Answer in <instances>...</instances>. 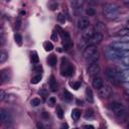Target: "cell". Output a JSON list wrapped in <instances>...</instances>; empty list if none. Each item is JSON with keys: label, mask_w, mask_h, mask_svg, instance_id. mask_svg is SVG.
Instances as JSON below:
<instances>
[{"label": "cell", "mask_w": 129, "mask_h": 129, "mask_svg": "<svg viewBox=\"0 0 129 129\" xmlns=\"http://www.w3.org/2000/svg\"><path fill=\"white\" fill-rule=\"evenodd\" d=\"M103 13H104L105 18H107L108 20H114L118 17L119 6L115 3L105 4V6L103 7Z\"/></svg>", "instance_id": "obj_1"}, {"label": "cell", "mask_w": 129, "mask_h": 129, "mask_svg": "<svg viewBox=\"0 0 129 129\" xmlns=\"http://www.w3.org/2000/svg\"><path fill=\"white\" fill-rule=\"evenodd\" d=\"M83 56L84 58L89 62V63H92V62H96L97 59L99 58V52H98V49L95 45H91L89 44L84 52H83Z\"/></svg>", "instance_id": "obj_2"}, {"label": "cell", "mask_w": 129, "mask_h": 129, "mask_svg": "<svg viewBox=\"0 0 129 129\" xmlns=\"http://www.w3.org/2000/svg\"><path fill=\"white\" fill-rule=\"evenodd\" d=\"M75 73V68L72 63H70L68 61L67 58H62L61 59V75L62 76H67V77H70V76H73Z\"/></svg>", "instance_id": "obj_3"}, {"label": "cell", "mask_w": 129, "mask_h": 129, "mask_svg": "<svg viewBox=\"0 0 129 129\" xmlns=\"http://www.w3.org/2000/svg\"><path fill=\"white\" fill-rule=\"evenodd\" d=\"M110 107H111V110L113 111V113H114L117 117L121 118V117H124V116H125L126 111H125L124 106H123L121 103L113 102V103L111 104V106H110Z\"/></svg>", "instance_id": "obj_4"}, {"label": "cell", "mask_w": 129, "mask_h": 129, "mask_svg": "<svg viewBox=\"0 0 129 129\" xmlns=\"http://www.w3.org/2000/svg\"><path fill=\"white\" fill-rule=\"evenodd\" d=\"M60 36H61V39H62V44H63L64 49L66 50L70 49L73 46V41H72V38H71L69 32H67L64 30H61L60 31Z\"/></svg>", "instance_id": "obj_5"}, {"label": "cell", "mask_w": 129, "mask_h": 129, "mask_svg": "<svg viewBox=\"0 0 129 129\" xmlns=\"http://www.w3.org/2000/svg\"><path fill=\"white\" fill-rule=\"evenodd\" d=\"M98 94H99V97L102 98V99H106V98H109L110 95L112 94V89L109 85H104L98 90Z\"/></svg>", "instance_id": "obj_6"}, {"label": "cell", "mask_w": 129, "mask_h": 129, "mask_svg": "<svg viewBox=\"0 0 129 129\" xmlns=\"http://www.w3.org/2000/svg\"><path fill=\"white\" fill-rule=\"evenodd\" d=\"M106 77L107 79L114 83V84H117V81H118V73H116L115 70L113 69H107L106 70Z\"/></svg>", "instance_id": "obj_7"}, {"label": "cell", "mask_w": 129, "mask_h": 129, "mask_svg": "<svg viewBox=\"0 0 129 129\" xmlns=\"http://www.w3.org/2000/svg\"><path fill=\"white\" fill-rule=\"evenodd\" d=\"M100 73V67L97 62H92L90 63L89 68H88V74L91 76V77H96L98 76Z\"/></svg>", "instance_id": "obj_8"}, {"label": "cell", "mask_w": 129, "mask_h": 129, "mask_svg": "<svg viewBox=\"0 0 129 129\" xmlns=\"http://www.w3.org/2000/svg\"><path fill=\"white\" fill-rule=\"evenodd\" d=\"M107 55L110 57V58H119V57H123V53L119 50V49H116V48H109L107 51H106Z\"/></svg>", "instance_id": "obj_9"}, {"label": "cell", "mask_w": 129, "mask_h": 129, "mask_svg": "<svg viewBox=\"0 0 129 129\" xmlns=\"http://www.w3.org/2000/svg\"><path fill=\"white\" fill-rule=\"evenodd\" d=\"M0 118H1V121H2L3 124H10L11 121H12L10 114L4 109L0 110Z\"/></svg>", "instance_id": "obj_10"}, {"label": "cell", "mask_w": 129, "mask_h": 129, "mask_svg": "<svg viewBox=\"0 0 129 129\" xmlns=\"http://www.w3.org/2000/svg\"><path fill=\"white\" fill-rule=\"evenodd\" d=\"M102 39H103V34L102 33H99V32H95V34L90 39H88V44L95 45V44L101 42Z\"/></svg>", "instance_id": "obj_11"}, {"label": "cell", "mask_w": 129, "mask_h": 129, "mask_svg": "<svg viewBox=\"0 0 129 129\" xmlns=\"http://www.w3.org/2000/svg\"><path fill=\"white\" fill-rule=\"evenodd\" d=\"M112 47L119 50H129V41L125 42H113Z\"/></svg>", "instance_id": "obj_12"}, {"label": "cell", "mask_w": 129, "mask_h": 129, "mask_svg": "<svg viewBox=\"0 0 129 129\" xmlns=\"http://www.w3.org/2000/svg\"><path fill=\"white\" fill-rule=\"evenodd\" d=\"M89 24H90V22H89V19L88 18H86V17H82V18H80L79 20H78V22H77V26H78V28L79 29H86L87 27H89Z\"/></svg>", "instance_id": "obj_13"}, {"label": "cell", "mask_w": 129, "mask_h": 129, "mask_svg": "<svg viewBox=\"0 0 129 129\" xmlns=\"http://www.w3.org/2000/svg\"><path fill=\"white\" fill-rule=\"evenodd\" d=\"M92 86H93V88H94V89H96V90H99V89H100V88L103 86V80H102L100 77H98V76H96V77H93Z\"/></svg>", "instance_id": "obj_14"}, {"label": "cell", "mask_w": 129, "mask_h": 129, "mask_svg": "<svg viewBox=\"0 0 129 129\" xmlns=\"http://www.w3.org/2000/svg\"><path fill=\"white\" fill-rule=\"evenodd\" d=\"M95 29H94V27H87L86 29H85V31H84V33H83V37L85 38V39H90L94 34H95Z\"/></svg>", "instance_id": "obj_15"}, {"label": "cell", "mask_w": 129, "mask_h": 129, "mask_svg": "<svg viewBox=\"0 0 129 129\" xmlns=\"http://www.w3.org/2000/svg\"><path fill=\"white\" fill-rule=\"evenodd\" d=\"M94 29H95L96 32H99V33H102V34H104V32L106 31L105 24L102 23V22H97L94 26Z\"/></svg>", "instance_id": "obj_16"}, {"label": "cell", "mask_w": 129, "mask_h": 129, "mask_svg": "<svg viewBox=\"0 0 129 129\" xmlns=\"http://www.w3.org/2000/svg\"><path fill=\"white\" fill-rule=\"evenodd\" d=\"M0 78H1V85L5 84L6 82L9 81V74L7 70H2L0 73Z\"/></svg>", "instance_id": "obj_17"}, {"label": "cell", "mask_w": 129, "mask_h": 129, "mask_svg": "<svg viewBox=\"0 0 129 129\" xmlns=\"http://www.w3.org/2000/svg\"><path fill=\"white\" fill-rule=\"evenodd\" d=\"M48 85H49V89H50V91H52V92H55V91H56V87H57V85H56V80H55L54 76H52V75L50 76Z\"/></svg>", "instance_id": "obj_18"}, {"label": "cell", "mask_w": 129, "mask_h": 129, "mask_svg": "<svg viewBox=\"0 0 129 129\" xmlns=\"http://www.w3.org/2000/svg\"><path fill=\"white\" fill-rule=\"evenodd\" d=\"M86 99H87V101L89 103H93L94 102V95H93L92 90L89 87L86 89Z\"/></svg>", "instance_id": "obj_19"}, {"label": "cell", "mask_w": 129, "mask_h": 129, "mask_svg": "<svg viewBox=\"0 0 129 129\" xmlns=\"http://www.w3.org/2000/svg\"><path fill=\"white\" fill-rule=\"evenodd\" d=\"M80 117H81V110L77 109V108L73 109V111H72V118H73V120L74 121H78Z\"/></svg>", "instance_id": "obj_20"}, {"label": "cell", "mask_w": 129, "mask_h": 129, "mask_svg": "<svg viewBox=\"0 0 129 129\" xmlns=\"http://www.w3.org/2000/svg\"><path fill=\"white\" fill-rule=\"evenodd\" d=\"M56 60H57V58H56V56L54 54H50L48 56V58H47V62H48V64L50 67H54L56 64Z\"/></svg>", "instance_id": "obj_21"}, {"label": "cell", "mask_w": 129, "mask_h": 129, "mask_svg": "<svg viewBox=\"0 0 129 129\" xmlns=\"http://www.w3.org/2000/svg\"><path fill=\"white\" fill-rule=\"evenodd\" d=\"M43 48H44L46 51H50V50L53 49V45H52L51 42H49V41H45V42L43 43Z\"/></svg>", "instance_id": "obj_22"}, {"label": "cell", "mask_w": 129, "mask_h": 129, "mask_svg": "<svg viewBox=\"0 0 129 129\" xmlns=\"http://www.w3.org/2000/svg\"><path fill=\"white\" fill-rule=\"evenodd\" d=\"M84 116H85L86 119H91V118L94 117V111H93L92 109H87Z\"/></svg>", "instance_id": "obj_23"}, {"label": "cell", "mask_w": 129, "mask_h": 129, "mask_svg": "<svg viewBox=\"0 0 129 129\" xmlns=\"http://www.w3.org/2000/svg\"><path fill=\"white\" fill-rule=\"evenodd\" d=\"M63 99L67 100V101H72L73 100V95L68 90H64L63 91Z\"/></svg>", "instance_id": "obj_24"}, {"label": "cell", "mask_w": 129, "mask_h": 129, "mask_svg": "<svg viewBox=\"0 0 129 129\" xmlns=\"http://www.w3.org/2000/svg\"><path fill=\"white\" fill-rule=\"evenodd\" d=\"M117 35H118V36H127V35H129V29H128V28L121 29V30L118 31Z\"/></svg>", "instance_id": "obj_25"}, {"label": "cell", "mask_w": 129, "mask_h": 129, "mask_svg": "<svg viewBox=\"0 0 129 129\" xmlns=\"http://www.w3.org/2000/svg\"><path fill=\"white\" fill-rule=\"evenodd\" d=\"M7 57H8V54L5 51L1 50V52H0V63H3L7 59Z\"/></svg>", "instance_id": "obj_26"}, {"label": "cell", "mask_w": 129, "mask_h": 129, "mask_svg": "<svg viewBox=\"0 0 129 129\" xmlns=\"http://www.w3.org/2000/svg\"><path fill=\"white\" fill-rule=\"evenodd\" d=\"M82 4H83V0H72V5H73L75 8L81 7Z\"/></svg>", "instance_id": "obj_27"}, {"label": "cell", "mask_w": 129, "mask_h": 129, "mask_svg": "<svg viewBox=\"0 0 129 129\" xmlns=\"http://www.w3.org/2000/svg\"><path fill=\"white\" fill-rule=\"evenodd\" d=\"M86 14L89 15V16H94L96 14V10L93 7H89V8L86 9Z\"/></svg>", "instance_id": "obj_28"}, {"label": "cell", "mask_w": 129, "mask_h": 129, "mask_svg": "<svg viewBox=\"0 0 129 129\" xmlns=\"http://www.w3.org/2000/svg\"><path fill=\"white\" fill-rule=\"evenodd\" d=\"M14 38H15V42H16L19 46H21V45H22V36L17 33V34H15Z\"/></svg>", "instance_id": "obj_29"}, {"label": "cell", "mask_w": 129, "mask_h": 129, "mask_svg": "<svg viewBox=\"0 0 129 129\" xmlns=\"http://www.w3.org/2000/svg\"><path fill=\"white\" fill-rule=\"evenodd\" d=\"M31 59H32V61H33L34 63H37V62L39 61V57H38V54H37L36 51H33V52L31 53Z\"/></svg>", "instance_id": "obj_30"}, {"label": "cell", "mask_w": 129, "mask_h": 129, "mask_svg": "<svg viewBox=\"0 0 129 129\" xmlns=\"http://www.w3.org/2000/svg\"><path fill=\"white\" fill-rule=\"evenodd\" d=\"M70 86L73 89H75V90H79V88L81 87V82H79V81H77V82H71L70 83Z\"/></svg>", "instance_id": "obj_31"}, {"label": "cell", "mask_w": 129, "mask_h": 129, "mask_svg": "<svg viewBox=\"0 0 129 129\" xmlns=\"http://www.w3.org/2000/svg\"><path fill=\"white\" fill-rule=\"evenodd\" d=\"M41 80V75H37V76H35V77H33L32 79H31V84H33V85H36L37 83H39V81Z\"/></svg>", "instance_id": "obj_32"}, {"label": "cell", "mask_w": 129, "mask_h": 129, "mask_svg": "<svg viewBox=\"0 0 129 129\" xmlns=\"http://www.w3.org/2000/svg\"><path fill=\"white\" fill-rule=\"evenodd\" d=\"M56 115H57V117L59 119H62V117H63V111L60 108V106H56Z\"/></svg>", "instance_id": "obj_33"}, {"label": "cell", "mask_w": 129, "mask_h": 129, "mask_svg": "<svg viewBox=\"0 0 129 129\" xmlns=\"http://www.w3.org/2000/svg\"><path fill=\"white\" fill-rule=\"evenodd\" d=\"M66 16H64V14H62V13H58V15H57V21L59 22V23H64L66 22Z\"/></svg>", "instance_id": "obj_34"}, {"label": "cell", "mask_w": 129, "mask_h": 129, "mask_svg": "<svg viewBox=\"0 0 129 129\" xmlns=\"http://www.w3.org/2000/svg\"><path fill=\"white\" fill-rule=\"evenodd\" d=\"M40 103H41V101H40V99H38V98H33V99L31 100V102H30V104H31L32 106H34V107L40 105Z\"/></svg>", "instance_id": "obj_35"}, {"label": "cell", "mask_w": 129, "mask_h": 129, "mask_svg": "<svg viewBox=\"0 0 129 129\" xmlns=\"http://www.w3.org/2000/svg\"><path fill=\"white\" fill-rule=\"evenodd\" d=\"M47 104L50 106V107H53L55 105V98L54 97H49L48 98V101H47Z\"/></svg>", "instance_id": "obj_36"}, {"label": "cell", "mask_w": 129, "mask_h": 129, "mask_svg": "<svg viewBox=\"0 0 129 129\" xmlns=\"http://www.w3.org/2000/svg\"><path fill=\"white\" fill-rule=\"evenodd\" d=\"M14 99H15V97L13 96V95H7V96H5V99L4 100H6L7 102H11V101H14Z\"/></svg>", "instance_id": "obj_37"}, {"label": "cell", "mask_w": 129, "mask_h": 129, "mask_svg": "<svg viewBox=\"0 0 129 129\" xmlns=\"http://www.w3.org/2000/svg\"><path fill=\"white\" fill-rule=\"evenodd\" d=\"M41 70H42V67H41L40 64H36V66L34 67V71H35L36 73H40Z\"/></svg>", "instance_id": "obj_38"}, {"label": "cell", "mask_w": 129, "mask_h": 129, "mask_svg": "<svg viewBox=\"0 0 129 129\" xmlns=\"http://www.w3.org/2000/svg\"><path fill=\"white\" fill-rule=\"evenodd\" d=\"M20 18H17V20H16V22H15V27H16V29H19V27H20Z\"/></svg>", "instance_id": "obj_39"}, {"label": "cell", "mask_w": 129, "mask_h": 129, "mask_svg": "<svg viewBox=\"0 0 129 129\" xmlns=\"http://www.w3.org/2000/svg\"><path fill=\"white\" fill-rule=\"evenodd\" d=\"M51 39L52 40H57V33L55 31H53V33L51 34Z\"/></svg>", "instance_id": "obj_40"}, {"label": "cell", "mask_w": 129, "mask_h": 129, "mask_svg": "<svg viewBox=\"0 0 129 129\" xmlns=\"http://www.w3.org/2000/svg\"><path fill=\"white\" fill-rule=\"evenodd\" d=\"M4 99H5V93L1 90V91H0V100H1V101H3Z\"/></svg>", "instance_id": "obj_41"}, {"label": "cell", "mask_w": 129, "mask_h": 129, "mask_svg": "<svg viewBox=\"0 0 129 129\" xmlns=\"http://www.w3.org/2000/svg\"><path fill=\"white\" fill-rule=\"evenodd\" d=\"M42 117H43L44 119H48L49 115H48V113H46V112H43V113H42Z\"/></svg>", "instance_id": "obj_42"}, {"label": "cell", "mask_w": 129, "mask_h": 129, "mask_svg": "<svg viewBox=\"0 0 129 129\" xmlns=\"http://www.w3.org/2000/svg\"><path fill=\"white\" fill-rule=\"evenodd\" d=\"M122 1H123V4H124L126 7L129 8V0H122Z\"/></svg>", "instance_id": "obj_43"}, {"label": "cell", "mask_w": 129, "mask_h": 129, "mask_svg": "<svg viewBox=\"0 0 129 129\" xmlns=\"http://www.w3.org/2000/svg\"><path fill=\"white\" fill-rule=\"evenodd\" d=\"M56 6H57V4H56V3L51 4V5H50V9H51V10H54V9L56 8Z\"/></svg>", "instance_id": "obj_44"}, {"label": "cell", "mask_w": 129, "mask_h": 129, "mask_svg": "<svg viewBox=\"0 0 129 129\" xmlns=\"http://www.w3.org/2000/svg\"><path fill=\"white\" fill-rule=\"evenodd\" d=\"M88 1V3H90V4H95L96 3V0H87Z\"/></svg>", "instance_id": "obj_45"}, {"label": "cell", "mask_w": 129, "mask_h": 129, "mask_svg": "<svg viewBox=\"0 0 129 129\" xmlns=\"http://www.w3.org/2000/svg\"><path fill=\"white\" fill-rule=\"evenodd\" d=\"M84 127L85 128H94V126H92V125H85Z\"/></svg>", "instance_id": "obj_46"}, {"label": "cell", "mask_w": 129, "mask_h": 129, "mask_svg": "<svg viewBox=\"0 0 129 129\" xmlns=\"http://www.w3.org/2000/svg\"><path fill=\"white\" fill-rule=\"evenodd\" d=\"M37 127H42V125L40 123H37Z\"/></svg>", "instance_id": "obj_47"}, {"label": "cell", "mask_w": 129, "mask_h": 129, "mask_svg": "<svg viewBox=\"0 0 129 129\" xmlns=\"http://www.w3.org/2000/svg\"><path fill=\"white\" fill-rule=\"evenodd\" d=\"M127 128H129V124H128V125H127Z\"/></svg>", "instance_id": "obj_48"}, {"label": "cell", "mask_w": 129, "mask_h": 129, "mask_svg": "<svg viewBox=\"0 0 129 129\" xmlns=\"http://www.w3.org/2000/svg\"><path fill=\"white\" fill-rule=\"evenodd\" d=\"M7 1H10V0H7Z\"/></svg>", "instance_id": "obj_49"}]
</instances>
